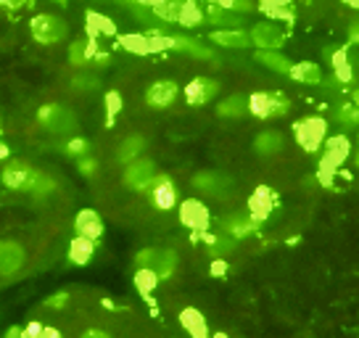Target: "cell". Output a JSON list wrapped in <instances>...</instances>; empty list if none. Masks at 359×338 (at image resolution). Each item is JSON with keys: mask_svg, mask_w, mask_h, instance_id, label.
<instances>
[{"mask_svg": "<svg viewBox=\"0 0 359 338\" xmlns=\"http://www.w3.org/2000/svg\"><path fill=\"white\" fill-rule=\"evenodd\" d=\"M275 206H278V196L272 193V188H267V185H259V188H254V193L248 196V203H246V215L251 217V219H257V222H267L269 217H272V212H275Z\"/></svg>", "mask_w": 359, "mask_h": 338, "instance_id": "9c48e42d", "label": "cell"}, {"mask_svg": "<svg viewBox=\"0 0 359 338\" xmlns=\"http://www.w3.org/2000/svg\"><path fill=\"white\" fill-rule=\"evenodd\" d=\"M212 40L222 48H248L251 46L248 32H243L241 27H238V29H214Z\"/></svg>", "mask_w": 359, "mask_h": 338, "instance_id": "484cf974", "label": "cell"}, {"mask_svg": "<svg viewBox=\"0 0 359 338\" xmlns=\"http://www.w3.org/2000/svg\"><path fill=\"white\" fill-rule=\"evenodd\" d=\"M154 254H156V248H143V251H137V254H135V264H137V267H151Z\"/></svg>", "mask_w": 359, "mask_h": 338, "instance_id": "b9f144b4", "label": "cell"}, {"mask_svg": "<svg viewBox=\"0 0 359 338\" xmlns=\"http://www.w3.org/2000/svg\"><path fill=\"white\" fill-rule=\"evenodd\" d=\"M180 325L185 327V333L191 338H209L206 317H203L201 309H196V306H185V309L180 312Z\"/></svg>", "mask_w": 359, "mask_h": 338, "instance_id": "e0dca14e", "label": "cell"}, {"mask_svg": "<svg viewBox=\"0 0 359 338\" xmlns=\"http://www.w3.org/2000/svg\"><path fill=\"white\" fill-rule=\"evenodd\" d=\"M259 230H262V222L251 219V217L243 215V212H238V215H227V217L219 219V233L227 236V238H233V241H243V238L257 236Z\"/></svg>", "mask_w": 359, "mask_h": 338, "instance_id": "30bf717a", "label": "cell"}, {"mask_svg": "<svg viewBox=\"0 0 359 338\" xmlns=\"http://www.w3.org/2000/svg\"><path fill=\"white\" fill-rule=\"evenodd\" d=\"M119 46L124 50H130V53H137V56H151V53H156V48H154V37L151 34H119Z\"/></svg>", "mask_w": 359, "mask_h": 338, "instance_id": "ffe728a7", "label": "cell"}, {"mask_svg": "<svg viewBox=\"0 0 359 338\" xmlns=\"http://www.w3.org/2000/svg\"><path fill=\"white\" fill-rule=\"evenodd\" d=\"M24 264V248L16 241H0V275H16Z\"/></svg>", "mask_w": 359, "mask_h": 338, "instance_id": "9a60e30c", "label": "cell"}, {"mask_svg": "<svg viewBox=\"0 0 359 338\" xmlns=\"http://www.w3.org/2000/svg\"><path fill=\"white\" fill-rule=\"evenodd\" d=\"M248 40H251V46H257L259 50H278V48H283V43H285V32H283L280 24L262 22L248 32Z\"/></svg>", "mask_w": 359, "mask_h": 338, "instance_id": "8fae6325", "label": "cell"}, {"mask_svg": "<svg viewBox=\"0 0 359 338\" xmlns=\"http://www.w3.org/2000/svg\"><path fill=\"white\" fill-rule=\"evenodd\" d=\"M0 180L6 188L11 191H24V193H50L56 191V182L50 180L48 175H43L40 169L29 167L24 161H11L3 167V175Z\"/></svg>", "mask_w": 359, "mask_h": 338, "instance_id": "6da1fadb", "label": "cell"}, {"mask_svg": "<svg viewBox=\"0 0 359 338\" xmlns=\"http://www.w3.org/2000/svg\"><path fill=\"white\" fill-rule=\"evenodd\" d=\"M288 74H291L296 82H304V85H320V82H323V69H320V64H314V61L291 64Z\"/></svg>", "mask_w": 359, "mask_h": 338, "instance_id": "cb8c5ba5", "label": "cell"}, {"mask_svg": "<svg viewBox=\"0 0 359 338\" xmlns=\"http://www.w3.org/2000/svg\"><path fill=\"white\" fill-rule=\"evenodd\" d=\"M74 230H77V236H85L98 243V238L103 236L101 215L95 209H79L77 217H74Z\"/></svg>", "mask_w": 359, "mask_h": 338, "instance_id": "2e32d148", "label": "cell"}, {"mask_svg": "<svg viewBox=\"0 0 359 338\" xmlns=\"http://www.w3.org/2000/svg\"><path fill=\"white\" fill-rule=\"evenodd\" d=\"M85 27H88V40H101V37H116V24L109 19V16H103V13H95V11H88L85 13Z\"/></svg>", "mask_w": 359, "mask_h": 338, "instance_id": "ac0fdd59", "label": "cell"}, {"mask_svg": "<svg viewBox=\"0 0 359 338\" xmlns=\"http://www.w3.org/2000/svg\"><path fill=\"white\" fill-rule=\"evenodd\" d=\"M248 111L259 116V119H278L291 111V98L283 93H254L251 98H246Z\"/></svg>", "mask_w": 359, "mask_h": 338, "instance_id": "5b68a950", "label": "cell"}, {"mask_svg": "<svg viewBox=\"0 0 359 338\" xmlns=\"http://www.w3.org/2000/svg\"><path fill=\"white\" fill-rule=\"evenodd\" d=\"M248 111V103L243 95H227L224 101H219L217 106V114L224 116V119H238V116H243Z\"/></svg>", "mask_w": 359, "mask_h": 338, "instance_id": "4dcf8cb0", "label": "cell"}, {"mask_svg": "<svg viewBox=\"0 0 359 338\" xmlns=\"http://www.w3.org/2000/svg\"><path fill=\"white\" fill-rule=\"evenodd\" d=\"M193 185L206 193H214V196H224L227 188H230V180L222 177V175H217V172H201V175L193 177Z\"/></svg>", "mask_w": 359, "mask_h": 338, "instance_id": "d4e9b609", "label": "cell"}, {"mask_svg": "<svg viewBox=\"0 0 359 338\" xmlns=\"http://www.w3.org/2000/svg\"><path fill=\"white\" fill-rule=\"evenodd\" d=\"M6 338H29V336L24 333V327L13 325V327H8V330H6Z\"/></svg>", "mask_w": 359, "mask_h": 338, "instance_id": "c3c4849f", "label": "cell"}, {"mask_svg": "<svg viewBox=\"0 0 359 338\" xmlns=\"http://www.w3.org/2000/svg\"><path fill=\"white\" fill-rule=\"evenodd\" d=\"M180 225L188 227L196 236H203L212 225V215H209L206 203H201L198 198H185L180 203Z\"/></svg>", "mask_w": 359, "mask_h": 338, "instance_id": "8992f818", "label": "cell"}, {"mask_svg": "<svg viewBox=\"0 0 359 338\" xmlns=\"http://www.w3.org/2000/svg\"><path fill=\"white\" fill-rule=\"evenodd\" d=\"M219 90V82L212 77H193L188 85H185V101L188 106H203L209 103Z\"/></svg>", "mask_w": 359, "mask_h": 338, "instance_id": "5bb4252c", "label": "cell"}, {"mask_svg": "<svg viewBox=\"0 0 359 338\" xmlns=\"http://www.w3.org/2000/svg\"><path fill=\"white\" fill-rule=\"evenodd\" d=\"M8 154H11V148L6 146L3 140H0V158H8Z\"/></svg>", "mask_w": 359, "mask_h": 338, "instance_id": "f5cc1de1", "label": "cell"}, {"mask_svg": "<svg viewBox=\"0 0 359 338\" xmlns=\"http://www.w3.org/2000/svg\"><path fill=\"white\" fill-rule=\"evenodd\" d=\"M40 327H43L40 323H29V325L24 327V333H27L29 338H37V333H40Z\"/></svg>", "mask_w": 359, "mask_h": 338, "instance_id": "f907efd6", "label": "cell"}, {"mask_svg": "<svg viewBox=\"0 0 359 338\" xmlns=\"http://www.w3.org/2000/svg\"><path fill=\"white\" fill-rule=\"evenodd\" d=\"M180 6H182V0H164V3L154 6V8H151V13H154V19H158V22L177 24V19H180Z\"/></svg>", "mask_w": 359, "mask_h": 338, "instance_id": "d6a6232c", "label": "cell"}, {"mask_svg": "<svg viewBox=\"0 0 359 338\" xmlns=\"http://www.w3.org/2000/svg\"><path fill=\"white\" fill-rule=\"evenodd\" d=\"M201 238H206V241H209V246H212L214 257L230 254V251L236 248V241H233V238H227V236H222V233H219V236H206V233H203Z\"/></svg>", "mask_w": 359, "mask_h": 338, "instance_id": "8d00e7d4", "label": "cell"}, {"mask_svg": "<svg viewBox=\"0 0 359 338\" xmlns=\"http://www.w3.org/2000/svg\"><path fill=\"white\" fill-rule=\"evenodd\" d=\"M154 177H156V164L151 158H135L124 169V185L135 193H148Z\"/></svg>", "mask_w": 359, "mask_h": 338, "instance_id": "52a82bcc", "label": "cell"}, {"mask_svg": "<svg viewBox=\"0 0 359 338\" xmlns=\"http://www.w3.org/2000/svg\"><path fill=\"white\" fill-rule=\"evenodd\" d=\"M101 50L98 46V40H74L72 46H69V61L74 64V67H85L88 61H93V56Z\"/></svg>", "mask_w": 359, "mask_h": 338, "instance_id": "7402d4cb", "label": "cell"}, {"mask_svg": "<svg viewBox=\"0 0 359 338\" xmlns=\"http://www.w3.org/2000/svg\"><path fill=\"white\" fill-rule=\"evenodd\" d=\"M212 338H230V336H227V333H214Z\"/></svg>", "mask_w": 359, "mask_h": 338, "instance_id": "11a10c76", "label": "cell"}, {"mask_svg": "<svg viewBox=\"0 0 359 338\" xmlns=\"http://www.w3.org/2000/svg\"><path fill=\"white\" fill-rule=\"evenodd\" d=\"M206 16H209V22L217 24V27H222V29H238V16H233V13L219 8V6H212V3H209Z\"/></svg>", "mask_w": 359, "mask_h": 338, "instance_id": "d590c367", "label": "cell"}, {"mask_svg": "<svg viewBox=\"0 0 359 338\" xmlns=\"http://www.w3.org/2000/svg\"><path fill=\"white\" fill-rule=\"evenodd\" d=\"M79 338H111L106 330H101V327H90V330H85Z\"/></svg>", "mask_w": 359, "mask_h": 338, "instance_id": "bcb514c9", "label": "cell"}, {"mask_svg": "<svg viewBox=\"0 0 359 338\" xmlns=\"http://www.w3.org/2000/svg\"><path fill=\"white\" fill-rule=\"evenodd\" d=\"M143 148H146V137L143 135H130L122 140V146L116 151V158L122 161V164H130L135 158L143 154Z\"/></svg>", "mask_w": 359, "mask_h": 338, "instance_id": "4316f807", "label": "cell"}, {"mask_svg": "<svg viewBox=\"0 0 359 338\" xmlns=\"http://www.w3.org/2000/svg\"><path fill=\"white\" fill-rule=\"evenodd\" d=\"M158 275L151 267H137L135 270V288L140 291V296L143 299H151V293L156 291V285H158Z\"/></svg>", "mask_w": 359, "mask_h": 338, "instance_id": "f546056e", "label": "cell"}, {"mask_svg": "<svg viewBox=\"0 0 359 338\" xmlns=\"http://www.w3.org/2000/svg\"><path fill=\"white\" fill-rule=\"evenodd\" d=\"M29 34L40 46H56L67 37V24L61 16H53V13H37L29 19Z\"/></svg>", "mask_w": 359, "mask_h": 338, "instance_id": "277c9868", "label": "cell"}, {"mask_svg": "<svg viewBox=\"0 0 359 338\" xmlns=\"http://www.w3.org/2000/svg\"><path fill=\"white\" fill-rule=\"evenodd\" d=\"M27 0H0V8H22Z\"/></svg>", "mask_w": 359, "mask_h": 338, "instance_id": "681fc988", "label": "cell"}, {"mask_svg": "<svg viewBox=\"0 0 359 338\" xmlns=\"http://www.w3.org/2000/svg\"><path fill=\"white\" fill-rule=\"evenodd\" d=\"M151 270L158 275V280H169L175 270H177V254L169 251V248H156L154 262H151Z\"/></svg>", "mask_w": 359, "mask_h": 338, "instance_id": "44dd1931", "label": "cell"}, {"mask_svg": "<svg viewBox=\"0 0 359 338\" xmlns=\"http://www.w3.org/2000/svg\"><path fill=\"white\" fill-rule=\"evenodd\" d=\"M330 64H333V72H336L338 82H351V77H354V69H351V64H348L346 48L336 50V53L330 56Z\"/></svg>", "mask_w": 359, "mask_h": 338, "instance_id": "836d02e7", "label": "cell"}, {"mask_svg": "<svg viewBox=\"0 0 359 338\" xmlns=\"http://www.w3.org/2000/svg\"><path fill=\"white\" fill-rule=\"evenodd\" d=\"M224 270H227V267H224V262L217 259V262H214V264H212V272H214V275H217V278H222V272H224Z\"/></svg>", "mask_w": 359, "mask_h": 338, "instance_id": "816d5d0a", "label": "cell"}, {"mask_svg": "<svg viewBox=\"0 0 359 338\" xmlns=\"http://www.w3.org/2000/svg\"><path fill=\"white\" fill-rule=\"evenodd\" d=\"M119 111H122V95L116 90L106 93V127H111L116 122Z\"/></svg>", "mask_w": 359, "mask_h": 338, "instance_id": "f35d334b", "label": "cell"}, {"mask_svg": "<svg viewBox=\"0 0 359 338\" xmlns=\"http://www.w3.org/2000/svg\"><path fill=\"white\" fill-rule=\"evenodd\" d=\"M327 143H323V156H320V182L323 185H330L333 182V175L341 172V167L346 164V158L351 156V140L346 135H333L325 137Z\"/></svg>", "mask_w": 359, "mask_h": 338, "instance_id": "7a4b0ae2", "label": "cell"}, {"mask_svg": "<svg viewBox=\"0 0 359 338\" xmlns=\"http://www.w3.org/2000/svg\"><path fill=\"white\" fill-rule=\"evenodd\" d=\"M341 3H344V6H348V8H357V6H359V0H341Z\"/></svg>", "mask_w": 359, "mask_h": 338, "instance_id": "db71d44e", "label": "cell"}, {"mask_svg": "<svg viewBox=\"0 0 359 338\" xmlns=\"http://www.w3.org/2000/svg\"><path fill=\"white\" fill-rule=\"evenodd\" d=\"M37 122L43 124L45 130H50V133H67L69 127L77 124V119H74V114L69 111L67 106H61V103H45V106H40V111H37Z\"/></svg>", "mask_w": 359, "mask_h": 338, "instance_id": "ba28073f", "label": "cell"}, {"mask_svg": "<svg viewBox=\"0 0 359 338\" xmlns=\"http://www.w3.org/2000/svg\"><path fill=\"white\" fill-rule=\"evenodd\" d=\"M95 254V241H90L85 236H74L69 243V262L72 264H88Z\"/></svg>", "mask_w": 359, "mask_h": 338, "instance_id": "603a6c76", "label": "cell"}, {"mask_svg": "<svg viewBox=\"0 0 359 338\" xmlns=\"http://www.w3.org/2000/svg\"><path fill=\"white\" fill-rule=\"evenodd\" d=\"M259 8L269 16L272 22H296V11H293V0H259Z\"/></svg>", "mask_w": 359, "mask_h": 338, "instance_id": "d6986e66", "label": "cell"}, {"mask_svg": "<svg viewBox=\"0 0 359 338\" xmlns=\"http://www.w3.org/2000/svg\"><path fill=\"white\" fill-rule=\"evenodd\" d=\"M254 148H257L259 156H272V154H278L283 148V135L280 133H272V130H264V133L257 135Z\"/></svg>", "mask_w": 359, "mask_h": 338, "instance_id": "83f0119b", "label": "cell"}, {"mask_svg": "<svg viewBox=\"0 0 359 338\" xmlns=\"http://www.w3.org/2000/svg\"><path fill=\"white\" fill-rule=\"evenodd\" d=\"M37 338H61V330L58 327H40V333H37Z\"/></svg>", "mask_w": 359, "mask_h": 338, "instance_id": "7dc6e473", "label": "cell"}, {"mask_svg": "<svg viewBox=\"0 0 359 338\" xmlns=\"http://www.w3.org/2000/svg\"><path fill=\"white\" fill-rule=\"evenodd\" d=\"M69 304V293L67 291H58L53 293L50 299H45V306H53V309H61V306Z\"/></svg>", "mask_w": 359, "mask_h": 338, "instance_id": "7bdbcfd3", "label": "cell"}, {"mask_svg": "<svg viewBox=\"0 0 359 338\" xmlns=\"http://www.w3.org/2000/svg\"><path fill=\"white\" fill-rule=\"evenodd\" d=\"M293 135H296V143L306 151V154H314V151H320L323 143H325L327 137V122L323 116H304L299 122L293 124Z\"/></svg>", "mask_w": 359, "mask_h": 338, "instance_id": "3957f363", "label": "cell"}, {"mask_svg": "<svg viewBox=\"0 0 359 338\" xmlns=\"http://www.w3.org/2000/svg\"><path fill=\"white\" fill-rule=\"evenodd\" d=\"M74 88H79V90H88V88H98V79H90V77H77L74 82H72Z\"/></svg>", "mask_w": 359, "mask_h": 338, "instance_id": "f6af8a7d", "label": "cell"}, {"mask_svg": "<svg viewBox=\"0 0 359 338\" xmlns=\"http://www.w3.org/2000/svg\"><path fill=\"white\" fill-rule=\"evenodd\" d=\"M177 95H180V88L175 79H156L146 90V103H148V109L167 111L169 106L177 101Z\"/></svg>", "mask_w": 359, "mask_h": 338, "instance_id": "7c38bea8", "label": "cell"}, {"mask_svg": "<svg viewBox=\"0 0 359 338\" xmlns=\"http://www.w3.org/2000/svg\"><path fill=\"white\" fill-rule=\"evenodd\" d=\"M203 22H206V16H203L201 6H198L196 0H182V6H180V19H177L180 27H201Z\"/></svg>", "mask_w": 359, "mask_h": 338, "instance_id": "f1b7e54d", "label": "cell"}, {"mask_svg": "<svg viewBox=\"0 0 359 338\" xmlns=\"http://www.w3.org/2000/svg\"><path fill=\"white\" fill-rule=\"evenodd\" d=\"M53 3H58V6H64V3H67V0H53Z\"/></svg>", "mask_w": 359, "mask_h": 338, "instance_id": "9f6ffc18", "label": "cell"}, {"mask_svg": "<svg viewBox=\"0 0 359 338\" xmlns=\"http://www.w3.org/2000/svg\"><path fill=\"white\" fill-rule=\"evenodd\" d=\"M148 193H151V201H154L158 212H172L177 206V188H175L169 175H156Z\"/></svg>", "mask_w": 359, "mask_h": 338, "instance_id": "4fadbf2b", "label": "cell"}, {"mask_svg": "<svg viewBox=\"0 0 359 338\" xmlns=\"http://www.w3.org/2000/svg\"><path fill=\"white\" fill-rule=\"evenodd\" d=\"M172 50H182V53H191L196 58H214V53L209 48H203L201 43H196L191 37H175V48Z\"/></svg>", "mask_w": 359, "mask_h": 338, "instance_id": "e575fe53", "label": "cell"}, {"mask_svg": "<svg viewBox=\"0 0 359 338\" xmlns=\"http://www.w3.org/2000/svg\"><path fill=\"white\" fill-rule=\"evenodd\" d=\"M257 61L259 64H264L267 69L272 72H280V74H288V69H291V58L280 56L278 50H257Z\"/></svg>", "mask_w": 359, "mask_h": 338, "instance_id": "1f68e13d", "label": "cell"}, {"mask_svg": "<svg viewBox=\"0 0 359 338\" xmlns=\"http://www.w3.org/2000/svg\"><path fill=\"white\" fill-rule=\"evenodd\" d=\"M338 119L344 124H357V106H354V103H341Z\"/></svg>", "mask_w": 359, "mask_h": 338, "instance_id": "60d3db41", "label": "cell"}, {"mask_svg": "<svg viewBox=\"0 0 359 338\" xmlns=\"http://www.w3.org/2000/svg\"><path fill=\"white\" fill-rule=\"evenodd\" d=\"M88 151H90V140H85V137H74V140H69L67 143L69 156H85Z\"/></svg>", "mask_w": 359, "mask_h": 338, "instance_id": "ab89813d", "label": "cell"}, {"mask_svg": "<svg viewBox=\"0 0 359 338\" xmlns=\"http://www.w3.org/2000/svg\"><path fill=\"white\" fill-rule=\"evenodd\" d=\"M212 6H219V8H224V11L230 13H251L257 6L251 3V0H209Z\"/></svg>", "mask_w": 359, "mask_h": 338, "instance_id": "74e56055", "label": "cell"}, {"mask_svg": "<svg viewBox=\"0 0 359 338\" xmlns=\"http://www.w3.org/2000/svg\"><path fill=\"white\" fill-rule=\"evenodd\" d=\"M79 172H82L85 177H93V175L98 172V161H95V158H82V161H79Z\"/></svg>", "mask_w": 359, "mask_h": 338, "instance_id": "ee69618b", "label": "cell"}]
</instances>
